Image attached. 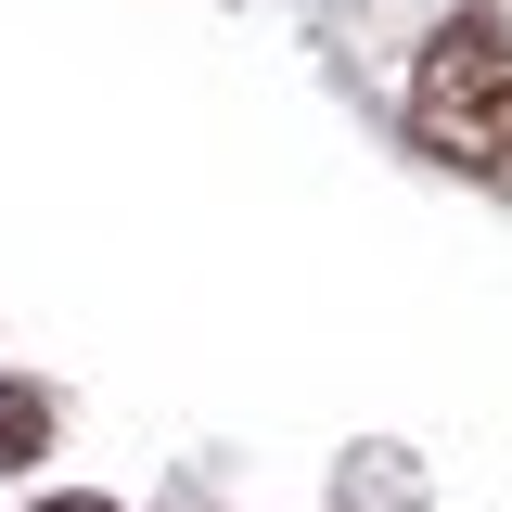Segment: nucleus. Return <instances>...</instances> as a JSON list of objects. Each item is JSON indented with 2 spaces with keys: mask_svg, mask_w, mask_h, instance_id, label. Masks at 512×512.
Wrapping results in <instances>:
<instances>
[{
  "mask_svg": "<svg viewBox=\"0 0 512 512\" xmlns=\"http://www.w3.org/2000/svg\"><path fill=\"white\" fill-rule=\"evenodd\" d=\"M39 423H52V410H39L26 384H0V461H13V448H39Z\"/></svg>",
  "mask_w": 512,
  "mask_h": 512,
  "instance_id": "f03ea898",
  "label": "nucleus"
},
{
  "mask_svg": "<svg viewBox=\"0 0 512 512\" xmlns=\"http://www.w3.org/2000/svg\"><path fill=\"white\" fill-rule=\"evenodd\" d=\"M410 128L423 154L474 167V180H512V13H448L423 64H410Z\"/></svg>",
  "mask_w": 512,
  "mask_h": 512,
  "instance_id": "f257e3e1",
  "label": "nucleus"
}]
</instances>
